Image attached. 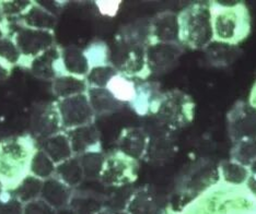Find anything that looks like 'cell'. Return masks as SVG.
I'll use <instances>...</instances> for the list:
<instances>
[{"label": "cell", "mask_w": 256, "mask_h": 214, "mask_svg": "<svg viewBox=\"0 0 256 214\" xmlns=\"http://www.w3.org/2000/svg\"><path fill=\"white\" fill-rule=\"evenodd\" d=\"M36 151L28 138H10L0 141V182L4 189L12 190L30 169L32 155Z\"/></svg>", "instance_id": "6da1fadb"}, {"label": "cell", "mask_w": 256, "mask_h": 214, "mask_svg": "<svg viewBox=\"0 0 256 214\" xmlns=\"http://www.w3.org/2000/svg\"><path fill=\"white\" fill-rule=\"evenodd\" d=\"M180 43L190 49H202L214 40L212 12L210 5L196 2L178 14Z\"/></svg>", "instance_id": "7a4b0ae2"}, {"label": "cell", "mask_w": 256, "mask_h": 214, "mask_svg": "<svg viewBox=\"0 0 256 214\" xmlns=\"http://www.w3.org/2000/svg\"><path fill=\"white\" fill-rule=\"evenodd\" d=\"M212 12L214 40L231 46L248 37L251 31V18L246 4L240 1L234 7H218Z\"/></svg>", "instance_id": "3957f363"}, {"label": "cell", "mask_w": 256, "mask_h": 214, "mask_svg": "<svg viewBox=\"0 0 256 214\" xmlns=\"http://www.w3.org/2000/svg\"><path fill=\"white\" fill-rule=\"evenodd\" d=\"M194 113V101L184 92L176 90L161 95L154 115L170 129H180L192 123Z\"/></svg>", "instance_id": "277c9868"}, {"label": "cell", "mask_w": 256, "mask_h": 214, "mask_svg": "<svg viewBox=\"0 0 256 214\" xmlns=\"http://www.w3.org/2000/svg\"><path fill=\"white\" fill-rule=\"evenodd\" d=\"M188 214H256V209L246 197L220 189L200 200Z\"/></svg>", "instance_id": "5b68a950"}, {"label": "cell", "mask_w": 256, "mask_h": 214, "mask_svg": "<svg viewBox=\"0 0 256 214\" xmlns=\"http://www.w3.org/2000/svg\"><path fill=\"white\" fill-rule=\"evenodd\" d=\"M8 31L10 32L8 36L14 40L22 57L28 59V62L55 45L53 32L34 30V28L22 26L14 22L10 23Z\"/></svg>", "instance_id": "8992f818"}, {"label": "cell", "mask_w": 256, "mask_h": 214, "mask_svg": "<svg viewBox=\"0 0 256 214\" xmlns=\"http://www.w3.org/2000/svg\"><path fill=\"white\" fill-rule=\"evenodd\" d=\"M146 47L144 45L130 44L120 39L115 50L112 49L110 65L118 73L130 78H140L147 71Z\"/></svg>", "instance_id": "52a82bcc"}, {"label": "cell", "mask_w": 256, "mask_h": 214, "mask_svg": "<svg viewBox=\"0 0 256 214\" xmlns=\"http://www.w3.org/2000/svg\"><path fill=\"white\" fill-rule=\"evenodd\" d=\"M57 107L64 131L93 124L96 114L86 93L58 100Z\"/></svg>", "instance_id": "ba28073f"}, {"label": "cell", "mask_w": 256, "mask_h": 214, "mask_svg": "<svg viewBox=\"0 0 256 214\" xmlns=\"http://www.w3.org/2000/svg\"><path fill=\"white\" fill-rule=\"evenodd\" d=\"M137 176V161L118 151L106 156L100 181L106 186H125L135 182Z\"/></svg>", "instance_id": "9c48e42d"}, {"label": "cell", "mask_w": 256, "mask_h": 214, "mask_svg": "<svg viewBox=\"0 0 256 214\" xmlns=\"http://www.w3.org/2000/svg\"><path fill=\"white\" fill-rule=\"evenodd\" d=\"M229 134L236 143L256 139V109L240 102L231 109L228 117Z\"/></svg>", "instance_id": "30bf717a"}, {"label": "cell", "mask_w": 256, "mask_h": 214, "mask_svg": "<svg viewBox=\"0 0 256 214\" xmlns=\"http://www.w3.org/2000/svg\"><path fill=\"white\" fill-rule=\"evenodd\" d=\"M183 48L178 43H150L146 47V62L149 73H164L176 66Z\"/></svg>", "instance_id": "8fae6325"}, {"label": "cell", "mask_w": 256, "mask_h": 214, "mask_svg": "<svg viewBox=\"0 0 256 214\" xmlns=\"http://www.w3.org/2000/svg\"><path fill=\"white\" fill-rule=\"evenodd\" d=\"M28 69L34 77L42 80H55L66 74L62 63V49L54 45L28 62Z\"/></svg>", "instance_id": "7c38bea8"}, {"label": "cell", "mask_w": 256, "mask_h": 214, "mask_svg": "<svg viewBox=\"0 0 256 214\" xmlns=\"http://www.w3.org/2000/svg\"><path fill=\"white\" fill-rule=\"evenodd\" d=\"M32 131L36 138L44 140L64 131L57 103L45 105L36 113L32 119Z\"/></svg>", "instance_id": "4fadbf2b"}, {"label": "cell", "mask_w": 256, "mask_h": 214, "mask_svg": "<svg viewBox=\"0 0 256 214\" xmlns=\"http://www.w3.org/2000/svg\"><path fill=\"white\" fill-rule=\"evenodd\" d=\"M150 43H180L178 14L164 12L154 16L150 22Z\"/></svg>", "instance_id": "5bb4252c"}, {"label": "cell", "mask_w": 256, "mask_h": 214, "mask_svg": "<svg viewBox=\"0 0 256 214\" xmlns=\"http://www.w3.org/2000/svg\"><path fill=\"white\" fill-rule=\"evenodd\" d=\"M65 132L70 142L74 155L79 156L86 152L100 150L101 135L93 124L80 126Z\"/></svg>", "instance_id": "9a60e30c"}, {"label": "cell", "mask_w": 256, "mask_h": 214, "mask_svg": "<svg viewBox=\"0 0 256 214\" xmlns=\"http://www.w3.org/2000/svg\"><path fill=\"white\" fill-rule=\"evenodd\" d=\"M149 137L140 128H127L122 132L118 141V152L135 161L142 159L147 153Z\"/></svg>", "instance_id": "2e32d148"}, {"label": "cell", "mask_w": 256, "mask_h": 214, "mask_svg": "<svg viewBox=\"0 0 256 214\" xmlns=\"http://www.w3.org/2000/svg\"><path fill=\"white\" fill-rule=\"evenodd\" d=\"M74 196V190L69 187L60 178L53 176L48 179H45L43 183L42 193H40V199L53 207L54 209L62 210L68 208Z\"/></svg>", "instance_id": "e0dca14e"}, {"label": "cell", "mask_w": 256, "mask_h": 214, "mask_svg": "<svg viewBox=\"0 0 256 214\" xmlns=\"http://www.w3.org/2000/svg\"><path fill=\"white\" fill-rule=\"evenodd\" d=\"M14 23L18 22V24L34 28V30H40V31H50L52 32L56 26V15L48 12V10L36 1L31 4L24 13H22L20 16L16 19Z\"/></svg>", "instance_id": "ac0fdd59"}, {"label": "cell", "mask_w": 256, "mask_h": 214, "mask_svg": "<svg viewBox=\"0 0 256 214\" xmlns=\"http://www.w3.org/2000/svg\"><path fill=\"white\" fill-rule=\"evenodd\" d=\"M161 95L158 85L154 83H139L137 84L136 95L132 101L130 106L142 116L148 114L154 115Z\"/></svg>", "instance_id": "d6986e66"}, {"label": "cell", "mask_w": 256, "mask_h": 214, "mask_svg": "<svg viewBox=\"0 0 256 214\" xmlns=\"http://www.w3.org/2000/svg\"><path fill=\"white\" fill-rule=\"evenodd\" d=\"M86 95L96 115L112 114L120 111L124 106L106 88H89Z\"/></svg>", "instance_id": "ffe728a7"}, {"label": "cell", "mask_w": 256, "mask_h": 214, "mask_svg": "<svg viewBox=\"0 0 256 214\" xmlns=\"http://www.w3.org/2000/svg\"><path fill=\"white\" fill-rule=\"evenodd\" d=\"M62 63L65 73L72 76L86 78L90 71V65L84 50L74 46L62 49Z\"/></svg>", "instance_id": "44dd1931"}, {"label": "cell", "mask_w": 256, "mask_h": 214, "mask_svg": "<svg viewBox=\"0 0 256 214\" xmlns=\"http://www.w3.org/2000/svg\"><path fill=\"white\" fill-rule=\"evenodd\" d=\"M40 149L53 160L56 165L74 156L70 142L65 131L44 139Z\"/></svg>", "instance_id": "7402d4cb"}, {"label": "cell", "mask_w": 256, "mask_h": 214, "mask_svg": "<svg viewBox=\"0 0 256 214\" xmlns=\"http://www.w3.org/2000/svg\"><path fill=\"white\" fill-rule=\"evenodd\" d=\"M89 86L86 84V78L72 76V74H62L53 80L52 90L58 100L72 97L79 94H86Z\"/></svg>", "instance_id": "603a6c76"}, {"label": "cell", "mask_w": 256, "mask_h": 214, "mask_svg": "<svg viewBox=\"0 0 256 214\" xmlns=\"http://www.w3.org/2000/svg\"><path fill=\"white\" fill-rule=\"evenodd\" d=\"M126 212L130 214H161V207L152 194L148 190H140L128 199Z\"/></svg>", "instance_id": "cb8c5ba5"}, {"label": "cell", "mask_w": 256, "mask_h": 214, "mask_svg": "<svg viewBox=\"0 0 256 214\" xmlns=\"http://www.w3.org/2000/svg\"><path fill=\"white\" fill-rule=\"evenodd\" d=\"M55 176L72 189L82 183L84 175L78 156L74 155L69 160L57 164Z\"/></svg>", "instance_id": "d4e9b609"}, {"label": "cell", "mask_w": 256, "mask_h": 214, "mask_svg": "<svg viewBox=\"0 0 256 214\" xmlns=\"http://www.w3.org/2000/svg\"><path fill=\"white\" fill-rule=\"evenodd\" d=\"M44 181L32 174H28L16 186L11 190L14 196L23 205L40 198Z\"/></svg>", "instance_id": "484cf974"}, {"label": "cell", "mask_w": 256, "mask_h": 214, "mask_svg": "<svg viewBox=\"0 0 256 214\" xmlns=\"http://www.w3.org/2000/svg\"><path fill=\"white\" fill-rule=\"evenodd\" d=\"M106 89L112 93L120 102L123 104L132 103L136 95L137 84L132 78L126 77L124 74L118 73L110 81Z\"/></svg>", "instance_id": "4316f807"}, {"label": "cell", "mask_w": 256, "mask_h": 214, "mask_svg": "<svg viewBox=\"0 0 256 214\" xmlns=\"http://www.w3.org/2000/svg\"><path fill=\"white\" fill-rule=\"evenodd\" d=\"M55 172L56 164L54 163L53 160L40 148L36 149V151H34L31 158L28 173L40 179H42V181H45V179L55 176Z\"/></svg>", "instance_id": "83f0119b"}, {"label": "cell", "mask_w": 256, "mask_h": 214, "mask_svg": "<svg viewBox=\"0 0 256 214\" xmlns=\"http://www.w3.org/2000/svg\"><path fill=\"white\" fill-rule=\"evenodd\" d=\"M84 179H100L106 156L100 150L86 152L78 156Z\"/></svg>", "instance_id": "f1b7e54d"}, {"label": "cell", "mask_w": 256, "mask_h": 214, "mask_svg": "<svg viewBox=\"0 0 256 214\" xmlns=\"http://www.w3.org/2000/svg\"><path fill=\"white\" fill-rule=\"evenodd\" d=\"M84 50V55L88 59L90 69L93 67H101L110 65V55L112 49L108 43L103 40H96L91 43Z\"/></svg>", "instance_id": "f546056e"}, {"label": "cell", "mask_w": 256, "mask_h": 214, "mask_svg": "<svg viewBox=\"0 0 256 214\" xmlns=\"http://www.w3.org/2000/svg\"><path fill=\"white\" fill-rule=\"evenodd\" d=\"M220 173L224 181L232 186H238L248 181V170L236 162H224L220 166Z\"/></svg>", "instance_id": "4dcf8cb0"}, {"label": "cell", "mask_w": 256, "mask_h": 214, "mask_svg": "<svg viewBox=\"0 0 256 214\" xmlns=\"http://www.w3.org/2000/svg\"><path fill=\"white\" fill-rule=\"evenodd\" d=\"M118 73V71L112 65L93 67L86 77V84L89 88H106L110 81Z\"/></svg>", "instance_id": "1f68e13d"}, {"label": "cell", "mask_w": 256, "mask_h": 214, "mask_svg": "<svg viewBox=\"0 0 256 214\" xmlns=\"http://www.w3.org/2000/svg\"><path fill=\"white\" fill-rule=\"evenodd\" d=\"M0 60L12 68L21 63L23 57L14 40L8 35L0 36Z\"/></svg>", "instance_id": "d6a6232c"}, {"label": "cell", "mask_w": 256, "mask_h": 214, "mask_svg": "<svg viewBox=\"0 0 256 214\" xmlns=\"http://www.w3.org/2000/svg\"><path fill=\"white\" fill-rule=\"evenodd\" d=\"M232 159L243 166H250L256 160V139L236 142L232 150Z\"/></svg>", "instance_id": "836d02e7"}, {"label": "cell", "mask_w": 256, "mask_h": 214, "mask_svg": "<svg viewBox=\"0 0 256 214\" xmlns=\"http://www.w3.org/2000/svg\"><path fill=\"white\" fill-rule=\"evenodd\" d=\"M23 206L11 190L2 189L0 192V214H23Z\"/></svg>", "instance_id": "e575fe53"}, {"label": "cell", "mask_w": 256, "mask_h": 214, "mask_svg": "<svg viewBox=\"0 0 256 214\" xmlns=\"http://www.w3.org/2000/svg\"><path fill=\"white\" fill-rule=\"evenodd\" d=\"M33 1H24V0H14V1L0 2V13L8 19H16L31 7Z\"/></svg>", "instance_id": "d590c367"}, {"label": "cell", "mask_w": 256, "mask_h": 214, "mask_svg": "<svg viewBox=\"0 0 256 214\" xmlns=\"http://www.w3.org/2000/svg\"><path fill=\"white\" fill-rule=\"evenodd\" d=\"M69 207H72L74 214H96L98 211L101 210V207L96 201L86 198V197L76 199L72 196Z\"/></svg>", "instance_id": "8d00e7d4"}, {"label": "cell", "mask_w": 256, "mask_h": 214, "mask_svg": "<svg viewBox=\"0 0 256 214\" xmlns=\"http://www.w3.org/2000/svg\"><path fill=\"white\" fill-rule=\"evenodd\" d=\"M56 210L43 199H36L23 206V214H56Z\"/></svg>", "instance_id": "74e56055"}, {"label": "cell", "mask_w": 256, "mask_h": 214, "mask_svg": "<svg viewBox=\"0 0 256 214\" xmlns=\"http://www.w3.org/2000/svg\"><path fill=\"white\" fill-rule=\"evenodd\" d=\"M120 1H112V0H106V1H96V8L102 15L104 16H115L118 14L120 7Z\"/></svg>", "instance_id": "f35d334b"}, {"label": "cell", "mask_w": 256, "mask_h": 214, "mask_svg": "<svg viewBox=\"0 0 256 214\" xmlns=\"http://www.w3.org/2000/svg\"><path fill=\"white\" fill-rule=\"evenodd\" d=\"M11 74V68L0 60V84L6 82Z\"/></svg>", "instance_id": "ab89813d"}, {"label": "cell", "mask_w": 256, "mask_h": 214, "mask_svg": "<svg viewBox=\"0 0 256 214\" xmlns=\"http://www.w3.org/2000/svg\"><path fill=\"white\" fill-rule=\"evenodd\" d=\"M246 185L250 192H251L254 196H256V174H253L251 176H248Z\"/></svg>", "instance_id": "60d3db41"}, {"label": "cell", "mask_w": 256, "mask_h": 214, "mask_svg": "<svg viewBox=\"0 0 256 214\" xmlns=\"http://www.w3.org/2000/svg\"><path fill=\"white\" fill-rule=\"evenodd\" d=\"M250 105L256 109V83L254 84L253 89L251 91V95H250Z\"/></svg>", "instance_id": "b9f144b4"}, {"label": "cell", "mask_w": 256, "mask_h": 214, "mask_svg": "<svg viewBox=\"0 0 256 214\" xmlns=\"http://www.w3.org/2000/svg\"><path fill=\"white\" fill-rule=\"evenodd\" d=\"M96 214H115L113 213L110 210H108V209H101L100 211H98Z\"/></svg>", "instance_id": "7bdbcfd3"}, {"label": "cell", "mask_w": 256, "mask_h": 214, "mask_svg": "<svg viewBox=\"0 0 256 214\" xmlns=\"http://www.w3.org/2000/svg\"><path fill=\"white\" fill-rule=\"evenodd\" d=\"M250 170H251L253 174H256V160L253 162L251 165H250Z\"/></svg>", "instance_id": "ee69618b"}, {"label": "cell", "mask_w": 256, "mask_h": 214, "mask_svg": "<svg viewBox=\"0 0 256 214\" xmlns=\"http://www.w3.org/2000/svg\"><path fill=\"white\" fill-rule=\"evenodd\" d=\"M115 214H130V213H127L126 211H120V212H116Z\"/></svg>", "instance_id": "f6af8a7d"}, {"label": "cell", "mask_w": 256, "mask_h": 214, "mask_svg": "<svg viewBox=\"0 0 256 214\" xmlns=\"http://www.w3.org/2000/svg\"><path fill=\"white\" fill-rule=\"evenodd\" d=\"M2 189H4V186H2V182H0V192H2Z\"/></svg>", "instance_id": "bcb514c9"}]
</instances>
